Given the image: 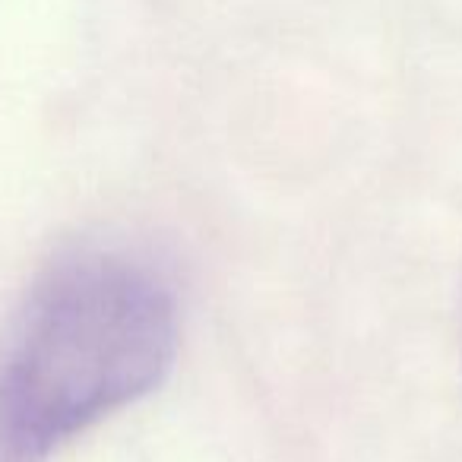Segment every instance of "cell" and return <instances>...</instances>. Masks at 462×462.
<instances>
[{
  "label": "cell",
  "instance_id": "1",
  "mask_svg": "<svg viewBox=\"0 0 462 462\" xmlns=\"http://www.w3.org/2000/svg\"><path fill=\"white\" fill-rule=\"evenodd\" d=\"M174 352L178 310L159 273L111 251L51 263L0 358V462H48L152 393Z\"/></svg>",
  "mask_w": 462,
  "mask_h": 462
}]
</instances>
